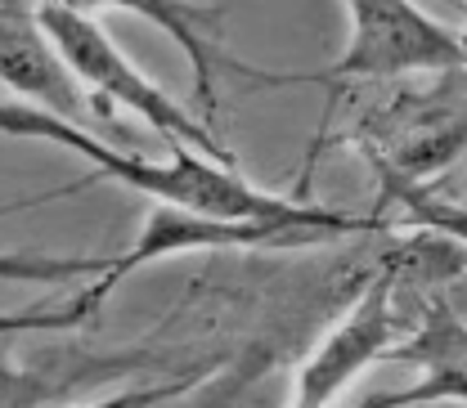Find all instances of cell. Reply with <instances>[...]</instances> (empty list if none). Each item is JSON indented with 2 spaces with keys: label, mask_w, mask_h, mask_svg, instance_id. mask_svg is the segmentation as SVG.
<instances>
[{
  "label": "cell",
  "mask_w": 467,
  "mask_h": 408,
  "mask_svg": "<svg viewBox=\"0 0 467 408\" xmlns=\"http://www.w3.org/2000/svg\"><path fill=\"white\" fill-rule=\"evenodd\" d=\"M347 50L324 72H256V86H324L342 90L355 81H391L413 72H459L467 67V32L436 23L418 5L350 0Z\"/></svg>",
  "instance_id": "2"
},
{
  "label": "cell",
  "mask_w": 467,
  "mask_h": 408,
  "mask_svg": "<svg viewBox=\"0 0 467 408\" xmlns=\"http://www.w3.org/2000/svg\"><path fill=\"white\" fill-rule=\"evenodd\" d=\"M413 332H418V319L400 305L396 265H391V251H387L382 265L364 279V291L355 296L347 319L301 363L292 408H333L342 400V391L373 359H382V354H391L396 346H405Z\"/></svg>",
  "instance_id": "4"
},
{
  "label": "cell",
  "mask_w": 467,
  "mask_h": 408,
  "mask_svg": "<svg viewBox=\"0 0 467 408\" xmlns=\"http://www.w3.org/2000/svg\"><path fill=\"white\" fill-rule=\"evenodd\" d=\"M198 382H202V372L175 377V382H153V386H135V391H117L109 400H95V404H81V408H153L162 400H171V395H189Z\"/></svg>",
  "instance_id": "7"
},
{
  "label": "cell",
  "mask_w": 467,
  "mask_h": 408,
  "mask_svg": "<svg viewBox=\"0 0 467 408\" xmlns=\"http://www.w3.org/2000/svg\"><path fill=\"white\" fill-rule=\"evenodd\" d=\"M0 67H5V90L41 113L77 117L86 104V90L77 81V72L67 67V58L58 55V46L46 36L36 5H5L0 9Z\"/></svg>",
  "instance_id": "5"
},
{
  "label": "cell",
  "mask_w": 467,
  "mask_h": 408,
  "mask_svg": "<svg viewBox=\"0 0 467 408\" xmlns=\"http://www.w3.org/2000/svg\"><path fill=\"white\" fill-rule=\"evenodd\" d=\"M391 359L422 368V382L409 386V391L368 395V400H359L350 408H422V404H441V400L467 404V319L445 296L431 301V310L422 314L418 332L409 337L405 346L391 350Z\"/></svg>",
  "instance_id": "6"
},
{
  "label": "cell",
  "mask_w": 467,
  "mask_h": 408,
  "mask_svg": "<svg viewBox=\"0 0 467 408\" xmlns=\"http://www.w3.org/2000/svg\"><path fill=\"white\" fill-rule=\"evenodd\" d=\"M5 135H9V139L36 135V139L63 144V148L81 153L104 179L126 184V189L153 198L158 207H180V211H193V216H207V220H238V225H319V230H333V233L387 230L378 216H350V211L306 207V202H296V198L265 193V189L247 184L234 167L202 162V158H193V153H184V148H175L171 162H149V158H135V153H117L104 139L86 135L81 126L58 121V117L41 113V108H32V104H18V99L5 104Z\"/></svg>",
  "instance_id": "1"
},
{
  "label": "cell",
  "mask_w": 467,
  "mask_h": 408,
  "mask_svg": "<svg viewBox=\"0 0 467 408\" xmlns=\"http://www.w3.org/2000/svg\"><path fill=\"white\" fill-rule=\"evenodd\" d=\"M36 18L46 27V36L58 46V55L67 58V67L77 72L81 86L95 90V104L104 113V104L130 108L140 121H149L171 148H202L212 162L234 167V153L221 144V135H212L207 121L180 108L171 95L149 81L130 58L117 50V41L99 27L95 9H72V5H36Z\"/></svg>",
  "instance_id": "3"
}]
</instances>
